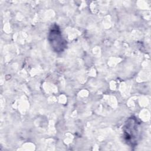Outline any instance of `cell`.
<instances>
[{
  "mask_svg": "<svg viewBox=\"0 0 151 151\" xmlns=\"http://www.w3.org/2000/svg\"><path fill=\"white\" fill-rule=\"evenodd\" d=\"M140 123L135 117L129 118L123 126V136L127 144L130 146L136 145L139 136Z\"/></svg>",
  "mask_w": 151,
  "mask_h": 151,
  "instance_id": "cell-1",
  "label": "cell"
},
{
  "mask_svg": "<svg viewBox=\"0 0 151 151\" xmlns=\"http://www.w3.org/2000/svg\"><path fill=\"white\" fill-rule=\"evenodd\" d=\"M48 40L51 47L57 52H62L66 47L67 42L63 37L60 28L57 25H54L51 28Z\"/></svg>",
  "mask_w": 151,
  "mask_h": 151,
  "instance_id": "cell-2",
  "label": "cell"
}]
</instances>
